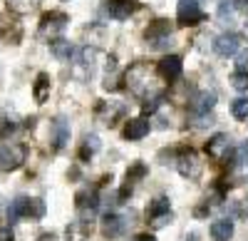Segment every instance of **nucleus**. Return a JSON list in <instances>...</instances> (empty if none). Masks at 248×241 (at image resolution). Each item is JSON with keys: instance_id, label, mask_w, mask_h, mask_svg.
<instances>
[{"instance_id": "obj_16", "label": "nucleus", "mask_w": 248, "mask_h": 241, "mask_svg": "<svg viewBox=\"0 0 248 241\" xmlns=\"http://www.w3.org/2000/svg\"><path fill=\"white\" fill-rule=\"evenodd\" d=\"M144 35H147V40H152V43H154V40H167L171 35V23H169V20H156L154 25L147 28Z\"/></svg>"}, {"instance_id": "obj_19", "label": "nucleus", "mask_w": 248, "mask_h": 241, "mask_svg": "<svg viewBox=\"0 0 248 241\" xmlns=\"http://www.w3.org/2000/svg\"><path fill=\"white\" fill-rule=\"evenodd\" d=\"M37 3H40V0H8V8H10L13 13H17V15H25V13H30Z\"/></svg>"}, {"instance_id": "obj_27", "label": "nucleus", "mask_w": 248, "mask_h": 241, "mask_svg": "<svg viewBox=\"0 0 248 241\" xmlns=\"http://www.w3.org/2000/svg\"><path fill=\"white\" fill-rule=\"evenodd\" d=\"M0 241H13V231L8 226H0Z\"/></svg>"}, {"instance_id": "obj_28", "label": "nucleus", "mask_w": 248, "mask_h": 241, "mask_svg": "<svg viewBox=\"0 0 248 241\" xmlns=\"http://www.w3.org/2000/svg\"><path fill=\"white\" fill-rule=\"evenodd\" d=\"M134 241H156V239H154V236H149V234H139Z\"/></svg>"}, {"instance_id": "obj_11", "label": "nucleus", "mask_w": 248, "mask_h": 241, "mask_svg": "<svg viewBox=\"0 0 248 241\" xmlns=\"http://www.w3.org/2000/svg\"><path fill=\"white\" fill-rule=\"evenodd\" d=\"M132 226V216H122V214H109L105 219V234L107 236H119Z\"/></svg>"}, {"instance_id": "obj_12", "label": "nucleus", "mask_w": 248, "mask_h": 241, "mask_svg": "<svg viewBox=\"0 0 248 241\" xmlns=\"http://www.w3.org/2000/svg\"><path fill=\"white\" fill-rule=\"evenodd\" d=\"M149 129H152L149 119H147V117H137V119H129L127 129H124V137L132 139V142H137V139L147 137V134H149Z\"/></svg>"}, {"instance_id": "obj_10", "label": "nucleus", "mask_w": 248, "mask_h": 241, "mask_svg": "<svg viewBox=\"0 0 248 241\" xmlns=\"http://www.w3.org/2000/svg\"><path fill=\"white\" fill-rule=\"evenodd\" d=\"M229 149H231L229 134H214L209 139V145H206V152H209L211 159H223L226 154H229Z\"/></svg>"}, {"instance_id": "obj_7", "label": "nucleus", "mask_w": 248, "mask_h": 241, "mask_svg": "<svg viewBox=\"0 0 248 241\" xmlns=\"http://www.w3.org/2000/svg\"><path fill=\"white\" fill-rule=\"evenodd\" d=\"M214 50L223 57H229V55H236L241 50V37L236 32H226L221 37H216V43H214Z\"/></svg>"}, {"instance_id": "obj_2", "label": "nucleus", "mask_w": 248, "mask_h": 241, "mask_svg": "<svg viewBox=\"0 0 248 241\" xmlns=\"http://www.w3.org/2000/svg\"><path fill=\"white\" fill-rule=\"evenodd\" d=\"M25 162V147L23 145H5L0 147V172H15Z\"/></svg>"}, {"instance_id": "obj_1", "label": "nucleus", "mask_w": 248, "mask_h": 241, "mask_svg": "<svg viewBox=\"0 0 248 241\" xmlns=\"http://www.w3.org/2000/svg\"><path fill=\"white\" fill-rule=\"evenodd\" d=\"M43 214H45V204L40 202V199H25V196L15 199L8 209L10 224H15L17 219H40Z\"/></svg>"}, {"instance_id": "obj_18", "label": "nucleus", "mask_w": 248, "mask_h": 241, "mask_svg": "<svg viewBox=\"0 0 248 241\" xmlns=\"http://www.w3.org/2000/svg\"><path fill=\"white\" fill-rule=\"evenodd\" d=\"M164 214H169V199L159 196V199H154V202L149 204L147 216H149V219H156V216H164Z\"/></svg>"}, {"instance_id": "obj_23", "label": "nucleus", "mask_w": 248, "mask_h": 241, "mask_svg": "<svg viewBox=\"0 0 248 241\" xmlns=\"http://www.w3.org/2000/svg\"><path fill=\"white\" fill-rule=\"evenodd\" d=\"M231 85H233L238 92H246V90H248V72H246V70L233 72V75H231Z\"/></svg>"}, {"instance_id": "obj_13", "label": "nucleus", "mask_w": 248, "mask_h": 241, "mask_svg": "<svg viewBox=\"0 0 248 241\" xmlns=\"http://www.w3.org/2000/svg\"><path fill=\"white\" fill-rule=\"evenodd\" d=\"M52 132H55V149H62L70 142V122H67V117L60 114L52 122Z\"/></svg>"}, {"instance_id": "obj_24", "label": "nucleus", "mask_w": 248, "mask_h": 241, "mask_svg": "<svg viewBox=\"0 0 248 241\" xmlns=\"http://www.w3.org/2000/svg\"><path fill=\"white\" fill-rule=\"evenodd\" d=\"M144 174H147V167H144L141 162H139V164H134V167L127 172V184L132 187V184H134V179H139V177H144Z\"/></svg>"}, {"instance_id": "obj_26", "label": "nucleus", "mask_w": 248, "mask_h": 241, "mask_svg": "<svg viewBox=\"0 0 248 241\" xmlns=\"http://www.w3.org/2000/svg\"><path fill=\"white\" fill-rule=\"evenodd\" d=\"M169 222H171V214H164V216H156L152 224H154V229H161V226H167Z\"/></svg>"}, {"instance_id": "obj_25", "label": "nucleus", "mask_w": 248, "mask_h": 241, "mask_svg": "<svg viewBox=\"0 0 248 241\" xmlns=\"http://www.w3.org/2000/svg\"><path fill=\"white\" fill-rule=\"evenodd\" d=\"M236 65H238L241 70H246V67H248V50L236 52Z\"/></svg>"}, {"instance_id": "obj_3", "label": "nucleus", "mask_w": 248, "mask_h": 241, "mask_svg": "<svg viewBox=\"0 0 248 241\" xmlns=\"http://www.w3.org/2000/svg\"><path fill=\"white\" fill-rule=\"evenodd\" d=\"M127 82L134 95L147 97V90H152V80H149V67L147 65H134L127 75Z\"/></svg>"}, {"instance_id": "obj_8", "label": "nucleus", "mask_w": 248, "mask_h": 241, "mask_svg": "<svg viewBox=\"0 0 248 241\" xmlns=\"http://www.w3.org/2000/svg\"><path fill=\"white\" fill-rule=\"evenodd\" d=\"M181 70H184L181 57H176V55H169V57H164L159 63V75L164 80H169V82H174V80L181 77Z\"/></svg>"}, {"instance_id": "obj_6", "label": "nucleus", "mask_w": 248, "mask_h": 241, "mask_svg": "<svg viewBox=\"0 0 248 241\" xmlns=\"http://www.w3.org/2000/svg\"><path fill=\"white\" fill-rule=\"evenodd\" d=\"M65 25H67V15L65 13H47L43 17V23H40V30H43V35L55 37V35H60L62 30H65Z\"/></svg>"}, {"instance_id": "obj_14", "label": "nucleus", "mask_w": 248, "mask_h": 241, "mask_svg": "<svg viewBox=\"0 0 248 241\" xmlns=\"http://www.w3.org/2000/svg\"><path fill=\"white\" fill-rule=\"evenodd\" d=\"M233 236V222L231 219H218L211 224V239L214 241H229Z\"/></svg>"}, {"instance_id": "obj_15", "label": "nucleus", "mask_w": 248, "mask_h": 241, "mask_svg": "<svg viewBox=\"0 0 248 241\" xmlns=\"http://www.w3.org/2000/svg\"><path fill=\"white\" fill-rule=\"evenodd\" d=\"M47 95H50V75L40 72L37 80H35V85H32V97H35L37 105H43L47 99Z\"/></svg>"}, {"instance_id": "obj_4", "label": "nucleus", "mask_w": 248, "mask_h": 241, "mask_svg": "<svg viewBox=\"0 0 248 241\" xmlns=\"http://www.w3.org/2000/svg\"><path fill=\"white\" fill-rule=\"evenodd\" d=\"M201 5H199V0H179V5H176V20H179V25H196L201 23Z\"/></svg>"}, {"instance_id": "obj_20", "label": "nucleus", "mask_w": 248, "mask_h": 241, "mask_svg": "<svg viewBox=\"0 0 248 241\" xmlns=\"http://www.w3.org/2000/svg\"><path fill=\"white\" fill-rule=\"evenodd\" d=\"M52 55H55L57 60H70L72 45L67 43V40H55V43H52Z\"/></svg>"}, {"instance_id": "obj_22", "label": "nucleus", "mask_w": 248, "mask_h": 241, "mask_svg": "<svg viewBox=\"0 0 248 241\" xmlns=\"http://www.w3.org/2000/svg\"><path fill=\"white\" fill-rule=\"evenodd\" d=\"M99 147H102L99 145V137L97 134H87L85 137V147H82V157H87V154L92 157L94 152H99Z\"/></svg>"}, {"instance_id": "obj_5", "label": "nucleus", "mask_w": 248, "mask_h": 241, "mask_svg": "<svg viewBox=\"0 0 248 241\" xmlns=\"http://www.w3.org/2000/svg\"><path fill=\"white\" fill-rule=\"evenodd\" d=\"M203 172V162L194 154V152H184L179 157V174L186 179H199Z\"/></svg>"}, {"instance_id": "obj_21", "label": "nucleus", "mask_w": 248, "mask_h": 241, "mask_svg": "<svg viewBox=\"0 0 248 241\" xmlns=\"http://www.w3.org/2000/svg\"><path fill=\"white\" fill-rule=\"evenodd\" d=\"M231 112H233L236 119H248V97H238V99H233Z\"/></svg>"}, {"instance_id": "obj_17", "label": "nucleus", "mask_w": 248, "mask_h": 241, "mask_svg": "<svg viewBox=\"0 0 248 241\" xmlns=\"http://www.w3.org/2000/svg\"><path fill=\"white\" fill-rule=\"evenodd\" d=\"M216 105V95L214 92H199L196 99H194V110L199 114H209V110Z\"/></svg>"}, {"instance_id": "obj_9", "label": "nucleus", "mask_w": 248, "mask_h": 241, "mask_svg": "<svg viewBox=\"0 0 248 241\" xmlns=\"http://www.w3.org/2000/svg\"><path fill=\"white\" fill-rule=\"evenodd\" d=\"M137 8H139L137 0H109L107 13H109V17H114V20H127Z\"/></svg>"}]
</instances>
